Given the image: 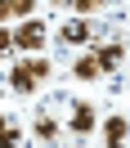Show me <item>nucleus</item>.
<instances>
[{
  "label": "nucleus",
  "instance_id": "423d86ee",
  "mask_svg": "<svg viewBox=\"0 0 130 148\" xmlns=\"http://www.w3.org/2000/svg\"><path fill=\"white\" fill-rule=\"evenodd\" d=\"M72 76H76V81H99V76H103V67H99V58H94V54H85L81 63L72 67Z\"/></svg>",
  "mask_w": 130,
  "mask_h": 148
},
{
  "label": "nucleus",
  "instance_id": "7ed1b4c3",
  "mask_svg": "<svg viewBox=\"0 0 130 148\" xmlns=\"http://www.w3.org/2000/svg\"><path fill=\"white\" fill-rule=\"evenodd\" d=\"M130 139V121L126 117H108L103 121V148H126Z\"/></svg>",
  "mask_w": 130,
  "mask_h": 148
},
{
  "label": "nucleus",
  "instance_id": "f8f14e48",
  "mask_svg": "<svg viewBox=\"0 0 130 148\" xmlns=\"http://www.w3.org/2000/svg\"><path fill=\"white\" fill-rule=\"evenodd\" d=\"M27 67L36 72V81H45V76H49V63H45V58H27Z\"/></svg>",
  "mask_w": 130,
  "mask_h": 148
},
{
  "label": "nucleus",
  "instance_id": "4468645a",
  "mask_svg": "<svg viewBox=\"0 0 130 148\" xmlns=\"http://www.w3.org/2000/svg\"><path fill=\"white\" fill-rule=\"evenodd\" d=\"M14 18V9H9V0H0V23H9Z\"/></svg>",
  "mask_w": 130,
  "mask_h": 148
},
{
  "label": "nucleus",
  "instance_id": "0eeeda50",
  "mask_svg": "<svg viewBox=\"0 0 130 148\" xmlns=\"http://www.w3.org/2000/svg\"><path fill=\"white\" fill-rule=\"evenodd\" d=\"M58 40H63V45H85V40H90V27L76 18V23H67V27H63V36H58Z\"/></svg>",
  "mask_w": 130,
  "mask_h": 148
},
{
  "label": "nucleus",
  "instance_id": "9b49d317",
  "mask_svg": "<svg viewBox=\"0 0 130 148\" xmlns=\"http://www.w3.org/2000/svg\"><path fill=\"white\" fill-rule=\"evenodd\" d=\"M0 148H23V135L5 126V130H0Z\"/></svg>",
  "mask_w": 130,
  "mask_h": 148
},
{
  "label": "nucleus",
  "instance_id": "ddd939ff",
  "mask_svg": "<svg viewBox=\"0 0 130 148\" xmlns=\"http://www.w3.org/2000/svg\"><path fill=\"white\" fill-rule=\"evenodd\" d=\"M5 49H14V27L0 23V54H5Z\"/></svg>",
  "mask_w": 130,
  "mask_h": 148
},
{
  "label": "nucleus",
  "instance_id": "f257e3e1",
  "mask_svg": "<svg viewBox=\"0 0 130 148\" xmlns=\"http://www.w3.org/2000/svg\"><path fill=\"white\" fill-rule=\"evenodd\" d=\"M45 36H49V27L31 14V18H23L18 27H14V49H23V54H36L40 45H45Z\"/></svg>",
  "mask_w": 130,
  "mask_h": 148
},
{
  "label": "nucleus",
  "instance_id": "2eb2a0df",
  "mask_svg": "<svg viewBox=\"0 0 130 148\" xmlns=\"http://www.w3.org/2000/svg\"><path fill=\"white\" fill-rule=\"evenodd\" d=\"M0 130H5V117H0Z\"/></svg>",
  "mask_w": 130,
  "mask_h": 148
},
{
  "label": "nucleus",
  "instance_id": "6e6552de",
  "mask_svg": "<svg viewBox=\"0 0 130 148\" xmlns=\"http://www.w3.org/2000/svg\"><path fill=\"white\" fill-rule=\"evenodd\" d=\"M67 5H72L81 18H90V14H99V9H103V0H67Z\"/></svg>",
  "mask_w": 130,
  "mask_h": 148
},
{
  "label": "nucleus",
  "instance_id": "f03ea898",
  "mask_svg": "<svg viewBox=\"0 0 130 148\" xmlns=\"http://www.w3.org/2000/svg\"><path fill=\"white\" fill-rule=\"evenodd\" d=\"M67 126H72L76 135H90V130L99 126V112H94V103L76 99V103H72V121H67Z\"/></svg>",
  "mask_w": 130,
  "mask_h": 148
},
{
  "label": "nucleus",
  "instance_id": "9d476101",
  "mask_svg": "<svg viewBox=\"0 0 130 148\" xmlns=\"http://www.w3.org/2000/svg\"><path fill=\"white\" fill-rule=\"evenodd\" d=\"M9 9H14V18H31L36 14V0H9Z\"/></svg>",
  "mask_w": 130,
  "mask_h": 148
},
{
  "label": "nucleus",
  "instance_id": "1a4fd4ad",
  "mask_svg": "<svg viewBox=\"0 0 130 148\" xmlns=\"http://www.w3.org/2000/svg\"><path fill=\"white\" fill-rule=\"evenodd\" d=\"M36 135L45 139V144H54V139H58V126H54L49 117H40V121H36Z\"/></svg>",
  "mask_w": 130,
  "mask_h": 148
},
{
  "label": "nucleus",
  "instance_id": "20e7f679",
  "mask_svg": "<svg viewBox=\"0 0 130 148\" xmlns=\"http://www.w3.org/2000/svg\"><path fill=\"white\" fill-rule=\"evenodd\" d=\"M36 85H40V81H36V72L27 67V58H23L18 67H9V90H14V94H31Z\"/></svg>",
  "mask_w": 130,
  "mask_h": 148
},
{
  "label": "nucleus",
  "instance_id": "39448f33",
  "mask_svg": "<svg viewBox=\"0 0 130 148\" xmlns=\"http://www.w3.org/2000/svg\"><path fill=\"white\" fill-rule=\"evenodd\" d=\"M94 58H99L103 76H108V72H117V63H121V45H94Z\"/></svg>",
  "mask_w": 130,
  "mask_h": 148
}]
</instances>
